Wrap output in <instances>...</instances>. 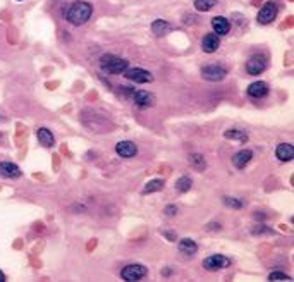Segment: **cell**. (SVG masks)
Instances as JSON below:
<instances>
[{
	"instance_id": "cell-24",
	"label": "cell",
	"mask_w": 294,
	"mask_h": 282,
	"mask_svg": "<svg viewBox=\"0 0 294 282\" xmlns=\"http://www.w3.org/2000/svg\"><path fill=\"white\" fill-rule=\"evenodd\" d=\"M165 186V183L162 179H153L143 188V194H150V193H157V191H162Z\"/></svg>"
},
{
	"instance_id": "cell-17",
	"label": "cell",
	"mask_w": 294,
	"mask_h": 282,
	"mask_svg": "<svg viewBox=\"0 0 294 282\" xmlns=\"http://www.w3.org/2000/svg\"><path fill=\"white\" fill-rule=\"evenodd\" d=\"M36 138H38L40 145L45 146V148H52V146L55 145V136H53L52 131L47 129V127H40L38 133H36Z\"/></svg>"
},
{
	"instance_id": "cell-10",
	"label": "cell",
	"mask_w": 294,
	"mask_h": 282,
	"mask_svg": "<svg viewBox=\"0 0 294 282\" xmlns=\"http://www.w3.org/2000/svg\"><path fill=\"white\" fill-rule=\"evenodd\" d=\"M116 153L121 159H133L138 153V146L133 141H119L116 145Z\"/></svg>"
},
{
	"instance_id": "cell-30",
	"label": "cell",
	"mask_w": 294,
	"mask_h": 282,
	"mask_svg": "<svg viewBox=\"0 0 294 282\" xmlns=\"http://www.w3.org/2000/svg\"><path fill=\"white\" fill-rule=\"evenodd\" d=\"M0 282H5V274L2 270H0Z\"/></svg>"
},
{
	"instance_id": "cell-15",
	"label": "cell",
	"mask_w": 294,
	"mask_h": 282,
	"mask_svg": "<svg viewBox=\"0 0 294 282\" xmlns=\"http://www.w3.org/2000/svg\"><path fill=\"white\" fill-rule=\"evenodd\" d=\"M246 93H248L249 98H263V96L269 95V85L263 81H255L248 86Z\"/></svg>"
},
{
	"instance_id": "cell-2",
	"label": "cell",
	"mask_w": 294,
	"mask_h": 282,
	"mask_svg": "<svg viewBox=\"0 0 294 282\" xmlns=\"http://www.w3.org/2000/svg\"><path fill=\"white\" fill-rule=\"evenodd\" d=\"M129 67V60H126L121 55H114V53H105L100 59V69L107 74H122L124 70Z\"/></svg>"
},
{
	"instance_id": "cell-25",
	"label": "cell",
	"mask_w": 294,
	"mask_h": 282,
	"mask_svg": "<svg viewBox=\"0 0 294 282\" xmlns=\"http://www.w3.org/2000/svg\"><path fill=\"white\" fill-rule=\"evenodd\" d=\"M222 203H224L225 207H231V208H243L245 207V203H243L239 198H234V196H224Z\"/></svg>"
},
{
	"instance_id": "cell-6",
	"label": "cell",
	"mask_w": 294,
	"mask_h": 282,
	"mask_svg": "<svg viewBox=\"0 0 294 282\" xmlns=\"http://www.w3.org/2000/svg\"><path fill=\"white\" fill-rule=\"evenodd\" d=\"M245 69H246V72H248V74H251V76L262 74L263 70L267 69L265 55H262V53H256V55L249 57V59L246 60V64H245Z\"/></svg>"
},
{
	"instance_id": "cell-21",
	"label": "cell",
	"mask_w": 294,
	"mask_h": 282,
	"mask_svg": "<svg viewBox=\"0 0 294 282\" xmlns=\"http://www.w3.org/2000/svg\"><path fill=\"white\" fill-rule=\"evenodd\" d=\"M224 138H227V140H236V141H239V143H246V141H248V134H246L243 129H229V131H225Z\"/></svg>"
},
{
	"instance_id": "cell-13",
	"label": "cell",
	"mask_w": 294,
	"mask_h": 282,
	"mask_svg": "<svg viewBox=\"0 0 294 282\" xmlns=\"http://www.w3.org/2000/svg\"><path fill=\"white\" fill-rule=\"evenodd\" d=\"M23 172L16 164L12 162H0V177H5V179H18L21 177Z\"/></svg>"
},
{
	"instance_id": "cell-11",
	"label": "cell",
	"mask_w": 294,
	"mask_h": 282,
	"mask_svg": "<svg viewBox=\"0 0 294 282\" xmlns=\"http://www.w3.org/2000/svg\"><path fill=\"white\" fill-rule=\"evenodd\" d=\"M212 29H214V33L219 36L229 35V31H231V21H229L227 18H224V16H215V18L212 19Z\"/></svg>"
},
{
	"instance_id": "cell-8",
	"label": "cell",
	"mask_w": 294,
	"mask_h": 282,
	"mask_svg": "<svg viewBox=\"0 0 294 282\" xmlns=\"http://www.w3.org/2000/svg\"><path fill=\"white\" fill-rule=\"evenodd\" d=\"M275 18H277V5L273 2H267L258 11L256 21H258V24H270V23H273Z\"/></svg>"
},
{
	"instance_id": "cell-23",
	"label": "cell",
	"mask_w": 294,
	"mask_h": 282,
	"mask_svg": "<svg viewBox=\"0 0 294 282\" xmlns=\"http://www.w3.org/2000/svg\"><path fill=\"white\" fill-rule=\"evenodd\" d=\"M193 186V179L189 176H181L177 181H175V191L177 193H186V191H189Z\"/></svg>"
},
{
	"instance_id": "cell-29",
	"label": "cell",
	"mask_w": 294,
	"mask_h": 282,
	"mask_svg": "<svg viewBox=\"0 0 294 282\" xmlns=\"http://www.w3.org/2000/svg\"><path fill=\"white\" fill-rule=\"evenodd\" d=\"M164 213H165L167 217L177 215V207H175V205H167V207L164 208Z\"/></svg>"
},
{
	"instance_id": "cell-7",
	"label": "cell",
	"mask_w": 294,
	"mask_h": 282,
	"mask_svg": "<svg viewBox=\"0 0 294 282\" xmlns=\"http://www.w3.org/2000/svg\"><path fill=\"white\" fill-rule=\"evenodd\" d=\"M231 265V260L224 255H212L203 260V268L208 272H219L222 268H227Z\"/></svg>"
},
{
	"instance_id": "cell-3",
	"label": "cell",
	"mask_w": 294,
	"mask_h": 282,
	"mask_svg": "<svg viewBox=\"0 0 294 282\" xmlns=\"http://www.w3.org/2000/svg\"><path fill=\"white\" fill-rule=\"evenodd\" d=\"M147 275H148V268L141 263L126 265V267L121 270V279H122V281H129V282H138L147 277Z\"/></svg>"
},
{
	"instance_id": "cell-26",
	"label": "cell",
	"mask_w": 294,
	"mask_h": 282,
	"mask_svg": "<svg viewBox=\"0 0 294 282\" xmlns=\"http://www.w3.org/2000/svg\"><path fill=\"white\" fill-rule=\"evenodd\" d=\"M269 281H272V282H277V281H291V275L284 274V272H280V270H275V272H272V274L269 275Z\"/></svg>"
},
{
	"instance_id": "cell-14",
	"label": "cell",
	"mask_w": 294,
	"mask_h": 282,
	"mask_svg": "<svg viewBox=\"0 0 294 282\" xmlns=\"http://www.w3.org/2000/svg\"><path fill=\"white\" fill-rule=\"evenodd\" d=\"M253 160V152L251 150H239L232 155V165L236 169H245L249 162Z\"/></svg>"
},
{
	"instance_id": "cell-20",
	"label": "cell",
	"mask_w": 294,
	"mask_h": 282,
	"mask_svg": "<svg viewBox=\"0 0 294 282\" xmlns=\"http://www.w3.org/2000/svg\"><path fill=\"white\" fill-rule=\"evenodd\" d=\"M188 160H189V164L198 170V172H205V169H207V162H205V159H203L201 153H189Z\"/></svg>"
},
{
	"instance_id": "cell-19",
	"label": "cell",
	"mask_w": 294,
	"mask_h": 282,
	"mask_svg": "<svg viewBox=\"0 0 294 282\" xmlns=\"http://www.w3.org/2000/svg\"><path fill=\"white\" fill-rule=\"evenodd\" d=\"M177 248H179V251H181V253L188 255V257H193V255L198 251V244H196L193 239H189V237H184V239L179 241Z\"/></svg>"
},
{
	"instance_id": "cell-18",
	"label": "cell",
	"mask_w": 294,
	"mask_h": 282,
	"mask_svg": "<svg viewBox=\"0 0 294 282\" xmlns=\"http://www.w3.org/2000/svg\"><path fill=\"white\" fill-rule=\"evenodd\" d=\"M151 33H153L155 36H165L167 33H171L172 29H174V26L171 24V23L164 21V19H157V21L151 23Z\"/></svg>"
},
{
	"instance_id": "cell-16",
	"label": "cell",
	"mask_w": 294,
	"mask_h": 282,
	"mask_svg": "<svg viewBox=\"0 0 294 282\" xmlns=\"http://www.w3.org/2000/svg\"><path fill=\"white\" fill-rule=\"evenodd\" d=\"M275 157L280 162H291L294 159V146L291 143H280L275 148Z\"/></svg>"
},
{
	"instance_id": "cell-1",
	"label": "cell",
	"mask_w": 294,
	"mask_h": 282,
	"mask_svg": "<svg viewBox=\"0 0 294 282\" xmlns=\"http://www.w3.org/2000/svg\"><path fill=\"white\" fill-rule=\"evenodd\" d=\"M93 14V5L90 2H84V0H76L64 12V18L69 24L73 26H83L84 23H88V19Z\"/></svg>"
},
{
	"instance_id": "cell-9",
	"label": "cell",
	"mask_w": 294,
	"mask_h": 282,
	"mask_svg": "<svg viewBox=\"0 0 294 282\" xmlns=\"http://www.w3.org/2000/svg\"><path fill=\"white\" fill-rule=\"evenodd\" d=\"M133 102L138 109H148V107L153 105L155 98L147 90H138V92H133Z\"/></svg>"
},
{
	"instance_id": "cell-12",
	"label": "cell",
	"mask_w": 294,
	"mask_h": 282,
	"mask_svg": "<svg viewBox=\"0 0 294 282\" xmlns=\"http://www.w3.org/2000/svg\"><path fill=\"white\" fill-rule=\"evenodd\" d=\"M219 47H220V38H219V35H215V33H208V35H205L203 40H201V50H203L205 53L217 52Z\"/></svg>"
},
{
	"instance_id": "cell-28",
	"label": "cell",
	"mask_w": 294,
	"mask_h": 282,
	"mask_svg": "<svg viewBox=\"0 0 294 282\" xmlns=\"http://www.w3.org/2000/svg\"><path fill=\"white\" fill-rule=\"evenodd\" d=\"M251 233L253 234H273V231L269 229L267 226H258V227H255V229H251Z\"/></svg>"
},
{
	"instance_id": "cell-27",
	"label": "cell",
	"mask_w": 294,
	"mask_h": 282,
	"mask_svg": "<svg viewBox=\"0 0 294 282\" xmlns=\"http://www.w3.org/2000/svg\"><path fill=\"white\" fill-rule=\"evenodd\" d=\"M162 236H164L167 241H171V243L177 241V233H175V231H164V233H162Z\"/></svg>"
},
{
	"instance_id": "cell-5",
	"label": "cell",
	"mask_w": 294,
	"mask_h": 282,
	"mask_svg": "<svg viewBox=\"0 0 294 282\" xmlns=\"http://www.w3.org/2000/svg\"><path fill=\"white\" fill-rule=\"evenodd\" d=\"M225 76H227V70L222 66H217V64H208V66L201 67V78H203L205 81L217 83V81H222Z\"/></svg>"
},
{
	"instance_id": "cell-4",
	"label": "cell",
	"mask_w": 294,
	"mask_h": 282,
	"mask_svg": "<svg viewBox=\"0 0 294 282\" xmlns=\"http://www.w3.org/2000/svg\"><path fill=\"white\" fill-rule=\"evenodd\" d=\"M124 76H126L129 81L140 83V85H147V83L153 81V74L150 70L143 69V67H127L124 70Z\"/></svg>"
},
{
	"instance_id": "cell-22",
	"label": "cell",
	"mask_w": 294,
	"mask_h": 282,
	"mask_svg": "<svg viewBox=\"0 0 294 282\" xmlns=\"http://www.w3.org/2000/svg\"><path fill=\"white\" fill-rule=\"evenodd\" d=\"M219 4V0H195V9L200 12H208Z\"/></svg>"
}]
</instances>
